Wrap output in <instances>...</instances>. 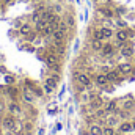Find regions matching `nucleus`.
<instances>
[{
  "instance_id": "nucleus-14",
  "label": "nucleus",
  "mask_w": 135,
  "mask_h": 135,
  "mask_svg": "<svg viewBox=\"0 0 135 135\" xmlns=\"http://www.w3.org/2000/svg\"><path fill=\"white\" fill-rule=\"evenodd\" d=\"M118 108H119V107H118V101H115V99H113V101H107L105 105H104V110H105L108 115H110V113H115Z\"/></svg>"
},
{
  "instance_id": "nucleus-5",
  "label": "nucleus",
  "mask_w": 135,
  "mask_h": 135,
  "mask_svg": "<svg viewBox=\"0 0 135 135\" xmlns=\"http://www.w3.org/2000/svg\"><path fill=\"white\" fill-rule=\"evenodd\" d=\"M21 99L25 102L27 105H33L35 102H36V96L33 94L32 90H28L27 86H24V90H22V93H21Z\"/></svg>"
},
{
  "instance_id": "nucleus-28",
  "label": "nucleus",
  "mask_w": 135,
  "mask_h": 135,
  "mask_svg": "<svg viewBox=\"0 0 135 135\" xmlns=\"http://www.w3.org/2000/svg\"><path fill=\"white\" fill-rule=\"evenodd\" d=\"M65 22H66L68 25H69V28L75 27V17H74L72 14H68L66 17H65Z\"/></svg>"
},
{
  "instance_id": "nucleus-22",
  "label": "nucleus",
  "mask_w": 135,
  "mask_h": 135,
  "mask_svg": "<svg viewBox=\"0 0 135 135\" xmlns=\"http://www.w3.org/2000/svg\"><path fill=\"white\" fill-rule=\"evenodd\" d=\"M52 41H66V33H63L61 30H55L52 33Z\"/></svg>"
},
{
  "instance_id": "nucleus-35",
  "label": "nucleus",
  "mask_w": 135,
  "mask_h": 135,
  "mask_svg": "<svg viewBox=\"0 0 135 135\" xmlns=\"http://www.w3.org/2000/svg\"><path fill=\"white\" fill-rule=\"evenodd\" d=\"M110 71V66H101V72L102 74H107Z\"/></svg>"
},
{
  "instance_id": "nucleus-31",
  "label": "nucleus",
  "mask_w": 135,
  "mask_h": 135,
  "mask_svg": "<svg viewBox=\"0 0 135 135\" xmlns=\"http://www.w3.org/2000/svg\"><path fill=\"white\" fill-rule=\"evenodd\" d=\"M44 83H46V85H49V86H52L54 90L58 86V82H57V80H54V79H52V77H49V75H47V79H46V82H44Z\"/></svg>"
},
{
  "instance_id": "nucleus-23",
  "label": "nucleus",
  "mask_w": 135,
  "mask_h": 135,
  "mask_svg": "<svg viewBox=\"0 0 135 135\" xmlns=\"http://www.w3.org/2000/svg\"><path fill=\"white\" fill-rule=\"evenodd\" d=\"M115 27H116V28H127L129 25H127V22H126L123 17H116V19H115Z\"/></svg>"
},
{
  "instance_id": "nucleus-19",
  "label": "nucleus",
  "mask_w": 135,
  "mask_h": 135,
  "mask_svg": "<svg viewBox=\"0 0 135 135\" xmlns=\"http://www.w3.org/2000/svg\"><path fill=\"white\" fill-rule=\"evenodd\" d=\"M32 30H35V28H33V24H32V22H24V24L19 27V35H21V36H24V35L30 33Z\"/></svg>"
},
{
  "instance_id": "nucleus-10",
  "label": "nucleus",
  "mask_w": 135,
  "mask_h": 135,
  "mask_svg": "<svg viewBox=\"0 0 135 135\" xmlns=\"http://www.w3.org/2000/svg\"><path fill=\"white\" fill-rule=\"evenodd\" d=\"M105 102H107V101H105V99H104L102 96H99V94H98V96H96V98H94L93 101L88 104V107H90V108H91V110L94 112V110H98V108H102V107L105 105Z\"/></svg>"
},
{
  "instance_id": "nucleus-29",
  "label": "nucleus",
  "mask_w": 135,
  "mask_h": 135,
  "mask_svg": "<svg viewBox=\"0 0 135 135\" xmlns=\"http://www.w3.org/2000/svg\"><path fill=\"white\" fill-rule=\"evenodd\" d=\"M134 105H135L134 99H131V101L127 99V101L123 104V107H121V108H123V110H126V112H129V110H132V108H134Z\"/></svg>"
},
{
  "instance_id": "nucleus-26",
  "label": "nucleus",
  "mask_w": 135,
  "mask_h": 135,
  "mask_svg": "<svg viewBox=\"0 0 135 135\" xmlns=\"http://www.w3.org/2000/svg\"><path fill=\"white\" fill-rule=\"evenodd\" d=\"M32 131H33V123H32L30 119L24 121V132L28 135V134H32Z\"/></svg>"
},
{
  "instance_id": "nucleus-25",
  "label": "nucleus",
  "mask_w": 135,
  "mask_h": 135,
  "mask_svg": "<svg viewBox=\"0 0 135 135\" xmlns=\"http://www.w3.org/2000/svg\"><path fill=\"white\" fill-rule=\"evenodd\" d=\"M93 39L104 41V35H102V32H101V27H96V28H93Z\"/></svg>"
},
{
  "instance_id": "nucleus-38",
  "label": "nucleus",
  "mask_w": 135,
  "mask_h": 135,
  "mask_svg": "<svg viewBox=\"0 0 135 135\" xmlns=\"http://www.w3.org/2000/svg\"><path fill=\"white\" fill-rule=\"evenodd\" d=\"M11 2H13V0H2V3H3V5H9Z\"/></svg>"
},
{
  "instance_id": "nucleus-3",
  "label": "nucleus",
  "mask_w": 135,
  "mask_h": 135,
  "mask_svg": "<svg viewBox=\"0 0 135 135\" xmlns=\"http://www.w3.org/2000/svg\"><path fill=\"white\" fill-rule=\"evenodd\" d=\"M16 119H17V118H16L14 115H11V113H6V115H3V118H2V121H0V126H2V129H3V131H13Z\"/></svg>"
},
{
  "instance_id": "nucleus-2",
  "label": "nucleus",
  "mask_w": 135,
  "mask_h": 135,
  "mask_svg": "<svg viewBox=\"0 0 135 135\" xmlns=\"http://www.w3.org/2000/svg\"><path fill=\"white\" fill-rule=\"evenodd\" d=\"M6 112L11 113V115H14L16 118H21V116L24 115L22 105H21L17 101H9L8 102V104H6Z\"/></svg>"
},
{
  "instance_id": "nucleus-1",
  "label": "nucleus",
  "mask_w": 135,
  "mask_h": 135,
  "mask_svg": "<svg viewBox=\"0 0 135 135\" xmlns=\"http://www.w3.org/2000/svg\"><path fill=\"white\" fill-rule=\"evenodd\" d=\"M72 77L75 79V82L77 83H80V85H83L86 90H90V88H93V85H94V82H93V79L86 74V72H74L72 74Z\"/></svg>"
},
{
  "instance_id": "nucleus-32",
  "label": "nucleus",
  "mask_w": 135,
  "mask_h": 135,
  "mask_svg": "<svg viewBox=\"0 0 135 135\" xmlns=\"http://www.w3.org/2000/svg\"><path fill=\"white\" fill-rule=\"evenodd\" d=\"M52 8V11L55 13V14H61L63 13V5H60V3H55L54 6H50Z\"/></svg>"
},
{
  "instance_id": "nucleus-9",
  "label": "nucleus",
  "mask_w": 135,
  "mask_h": 135,
  "mask_svg": "<svg viewBox=\"0 0 135 135\" xmlns=\"http://www.w3.org/2000/svg\"><path fill=\"white\" fill-rule=\"evenodd\" d=\"M93 82H94V85L99 86V88H104V86H107V85L110 83L108 79H107V74H102V72L96 74V75L93 77Z\"/></svg>"
},
{
  "instance_id": "nucleus-11",
  "label": "nucleus",
  "mask_w": 135,
  "mask_h": 135,
  "mask_svg": "<svg viewBox=\"0 0 135 135\" xmlns=\"http://www.w3.org/2000/svg\"><path fill=\"white\" fill-rule=\"evenodd\" d=\"M134 131V124L131 123V121H121L119 123V126H118V132L119 134H129V132H132Z\"/></svg>"
},
{
  "instance_id": "nucleus-15",
  "label": "nucleus",
  "mask_w": 135,
  "mask_h": 135,
  "mask_svg": "<svg viewBox=\"0 0 135 135\" xmlns=\"http://www.w3.org/2000/svg\"><path fill=\"white\" fill-rule=\"evenodd\" d=\"M101 32L104 35V41H110L112 38H115V28H112V27H102L101 25Z\"/></svg>"
},
{
  "instance_id": "nucleus-39",
  "label": "nucleus",
  "mask_w": 135,
  "mask_h": 135,
  "mask_svg": "<svg viewBox=\"0 0 135 135\" xmlns=\"http://www.w3.org/2000/svg\"><path fill=\"white\" fill-rule=\"evenodd\" d=\"M131 75H135V65H134V68H132V74Z\"/></svg>"
},
{
  "instance_id": "nucleus-17",
  "label": "nucleus",
  "mask_w": 135,
  "mask_h": 135,
  "mask_svg": "<svg viewBox=\"0 0 135 135\" xmlns=\"http://www.w3.org/2000/svg\"><path fill=\"white\" fill-rule=\"evenodd\" d=\"M47 25H49V21H47V19H44V17H39V19H38V21L33 24V28L38 32V33H39V32H41L42 28H46Z\"/></svg>"
},
{
  "instance_id": "nucleus-4",
  "label": "nucleus",
  "mask_w": 135,
  "mask_h": 135,
  "mask_svg": "<svg viewBox=\"0 0 135 135\" xmlns=\"http://www.w3.org/2000/svg\"><path fill=\"white\" fill-rule=\"evenodd\" d=\"M98 13L105 19H115V16H116L112 5H98Z\"/></svg>"
},
{
  "instance_id": "nucleus-8",
  "label": "nucleus",
  "mask_w": 135,
  "mask_h": 135,
  "mask_svg": "<svg viewBox=\"0 0 135 135\" xmlns=\"http://www.w3.org/2000/svg\"><path fill=\"white\" fill-rule=\"evenodd\" d=\"M132 68H134V65H132V63H129V61H124V63H118V65H116L118 72H119L123 77L131 75V74H132Z\"/></svg>"
},
{
  "instance_id": "nucleus-16",
  "label": "nucleus",
  "mask_w": 135,
  "mask_h": 135,
  "mask_svg": "<svg viewBox=\"0 0 135 135\" xmlns=\"http://www.w3.org/2000/svg\"><path fill=\"white\" fill-rule=\"evenodd\" d=\"M105 123H107V126L116 127V126H119V118H118L115 113H110V115H107V118H105Z\"/></svg>"
},
{
  "instance_id": "nucleus-12",
  "label": "nucleus",
  "mask_w": 135,
  "mask_h": 135,
  "mask_svg": "<svg viewBox=\"0 0 135 135\" xmlns=\"http://www.w3.org/2000/svg\"><path fill=\"white\" fill-rule=\"evenodd\" d=\"M5 93L11 98V101H16L17 99V96H21V91L14 86V85H6V88H5Z\"/></svg>"
},
{
  "instance_id": "nucleus-41",
  "label": "nucleus",
  "mask_w": 135,
  "mask_h": 135,
  "mask_svg": "<svg viewBox=\"0 0 135 135\" xmlns=\"http://www.w3.org/2000/svg\"><path fill=\"white\" fill-rule=\"evenodd\" d=\"M134 121H135V118H134Z\"/></svg>"
},
{
  "instance_id": "nucleus-7",
  "label": "nucleus",
  "mask_w": 135,
  "mask_h": 135,
  "mask_svg": "<svg viewBox=\"0 0 135 135\" xmlns=\"http://www.w3.org/2000/svg\"><path fill=\"white\" fill-rule=\"evenodd\" d=\"M115 52H116V49H115V46L112 44V42H108V41H105L104 42V47H102V50L99 52L104 58H112L113 55H115Z\"/></svg>"
},
{
  "instance_id": "nucleus-30",
  "label": "nucleus",
  "mask_w": 135,
  "mask_h": 135,
  "mask_svg": "<svg viewBox=\"0 0 135 135\" xmlns=\"http://www.w3.org/2000/svg\"><path fill=\"white\" fill-rule=\"evenodd\" d=\"M58 30H61L63 33H66V35H68V32L71 30V28H69V25H68L66 22H65V19H61V21H60V25H58Z\"/></svg>"
},
{
  "instance_id": "nucleus-40",
  "label": "nucleus",
  "mask_w": 135,
  "mask_h": 135,
  "mask_svg": "<svg viewBox=\"0 0 135 135\" xmlns=\"http://www.w3.org/2000/svg\"><path fill=\"white\" fill-rule=\"evenodd\" d=\"M115 135H123V134H119V132H116V134H115Z\"/></svg>"
},
{
  "instance_id": "nucleus-18",
  "label": "nucleus",
  "mask_w": 135,
  "mask_h": 135,
  "mask_svg": "<svg viewBox=\"0 0 135 135\" xmlns=\"http://www.w3.org/2000/svg\"><path fill=\"white\" fill-rule=\"evenodd\" d=\"M102 126H99L98 123H91L90 126H88V132L90 135H102Z\"/></svg>"
},
{
  "instance_id": "nucleus-34",
  "label": "nucleus",
  "mask_w": 135,
  "mask_h": 135,
  "mask_svg": "<svg viewBox=\"0 0 135 135\" xmlns=\"http://www.w3.org/2000/svg\"><path fill=\"white\" fill-rule=\"evenodd\" d=\"M42 90H44V93H46V94H52V93L55 91V90H54L52 86H49V85H46V83L42 85Z\"/></svg>"
},
{
  "instance_id": "nucleus-33",
  "label": "nucleus",
  "mask_w": 135,
  "mask_h": 135,
  "mask_svg": "<svg viewBox=\"0 0 135 135\" xmlns=\"http://www.w3.org/2000/svg\"><path fill=\"white\" fill-rule=\"evenodd\" d=\"M14 82H16V80H14L13 75H5V83H6V85H14Z\"/></svg>"
},
{
  "instance_id": "nucleus-24",
  "label": "nucleus",
  "mask_w": 135,
  "mask_h": 135,
  "mask_svg": "<svg viewBox=\"0 0 135 135\" xmlns=\"http://www.w3.org/2000/svg\"><path fill=\"white\" fill-rule=\"evenodd\" d=\"M116 132H118L116 127H112V126H104L102 129V135H115Z\"/></svg>"
},
{
  "instance_id": "nucleus-6",
  "label": "nucleus",
  "mask_w": 135,
  "mask_h": 135,
  "mask_svg": "<svg viewBox=\"0 0 135 135\" xmlns=\"http://www.w3.org/2000/svg\"><path fill=\"white\" fill-rule=\"evenodd\" d=\"M119 55L123 58H132L134 57V42L132 41H127L121 49H119Z\"/></svg>"
},
{
  "instance_id": "nucleus-21",
  "label": "nucleus",
  "mask_w": 135,
  "mask_h": 135,
  "mask_svg": "<svg viewBox=\"0 0 135 135\" xmlns=\"http://www.w3.org/2000/svg\"><path fill=\"white\" fill-rule=\"evenodd\" d=\"M39 36V33L36 32V30H32L30 33H27V35H24L22 38H24V41H27V42H35L36 41V38Z\"/></svg>"
},
{
  "instance_id": "nucleus-36",
  "label": "nucleus",
  "mask_w": 135,
  "mask_h": 135,
  "mask_svg": "<svg viewBox=\"0 0 135 135\" xmlns=\"http://www.w3.org/2000/svg\"><path fill=\"white\" fill-rule=\"evenodd\" d=\"M5 108H6V104H3V102L0 101V112H3Z\"/></svg>"
},
{
  "instance_id": "nucleus-27",
  "label": "nucleus",
  "mask_w": 135,
  "mask_h": 135,
  "mask_svg": "<svg viewBox=\"0 0 135 135\" xmlns=\"http://www.w3.org/2000/svg\"><path fill=\"white\" fill-rule=\"evenodd\" d=\"M113 9H115V14H116L118 17H121V16H124V14L127 13V9H126V6H121V5H119V6H115Z\"/></svg>"
},
{
  "instance_id": "nucleus-20",
  "label": "nucleus",
  "mask_w": 135,
  "mask_h": 135,
  "mask_svg": "<svg viewBox=\"0 0 135 135\" xmlns=\"http://www.w3.org/2000/svg\"><path fill=\"white\" fill-rule=\"evenodd\" d=\"M90 46H91V50H93V52H101L102 47H104V41H99V39H91Z\"/></svg>"
},
{
  "instance_id": "nucleus-37",
  "label": "nucleus",
  "mask_w": 135,
  "mask_h": 135,
  "mask_svg": "<svg viewBox=\"0 0 135 135\" xmlns=\"http://www.w3.org/2000/svg\"><path fill=\"white\" fill-rule=\"evenodd\" d=\"M3 135H16L13 131H3Z\"/></svg>"
},
{
  "instance_id": "nucleus-13",
  "label": "nucleus",
  "mask_w": 135,
  "mask_h": 135,
  "mask_svg": "<svg viewBox=\"0 0 135 135\" xmlns=\"http://www.w3.org/2000/svg\"><path fill=\"white\" fill-rule=\"evenodd\" d=\"M115 39H116V41H121V42H126V41H129L127 28H118V30L115 32Z\"/></svg>"
}]
</instances>
